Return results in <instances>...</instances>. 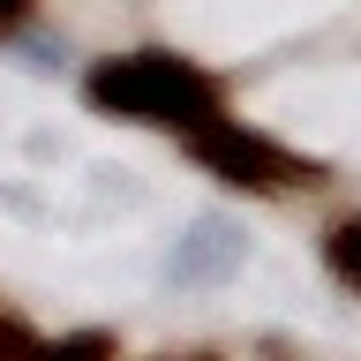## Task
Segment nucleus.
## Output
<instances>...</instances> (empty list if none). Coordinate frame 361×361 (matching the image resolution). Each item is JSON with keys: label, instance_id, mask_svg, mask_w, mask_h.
I'll return each mask as SVG.
<instances>
[{"label": "nucleus", "instance_id": "2", "mask_svg": "<svg viewBox=\"0 0 361 361\" xmlns=\"http://www.w3.org/2000/svg\"><path fill=\"white\" fill-rule=\"evenodd\" d=\"M180 151L196 158L219 188H233V196H293V188H324V166H316V158L286 151L279 135H264L256 121H241V113H219V121L196 128Z\"/></svg>", "mask_w": 361, "mask_h": 361}, {"label": "nucleus", "instance_id": "7", "mask_svg": "<svg viewBox=\"0 0 361 361\" xmlns=\"http://www.w3.org/2000/svg\"><path fill=\"white\" fill-rule=\"evenodd\" d=\"M166 361H211V354H166Z\"/></svg>", "mask_w": 361, "mask_h": 361}, {"label": "nucleus", "instance_id": "6", "mask_svg": "<svg viewBox=\"0 0 361 361\" xmlns=\"http://www.w3.org/2000/svg\"><path fill=\"white\" fill-rule=\"evenodd\" d=\"M30 16H38V0H0V38H8V30H23Z\"/></svg>", "mask_w": 361, "mask_h": 361}, {"label": "nucleus", "instance_id": "1", "mask_svg": "<svg viewBox=\"0 0 361 361\" xmlns=\"http://www.w3.org/2000/svg\"><path fill=\"white\" fill-rule=\"evenodd\" d=\"M83 106L106 113V121H135V128H158L173 143H188L219 113H233V98L196 53L135 45V53H106V61L83 68Z\"/></svg>", "mask_w": 361, "mask_h": 361}, {"label": "nucleus", "instance_id": "4", "mask_svg": "<svg viewBox=\"0 0 361 361\" xmlns=\"http://www.w3.org/2000/svg\"><path fill=\"white\" fill-rule=\"evenodd\" d=\"M113 331H68V338H38L23 361H113Z\"/></svg>", "mask_w": 361, "mask_h": 361}, {"label": "nucleus", "instance_id": "5", "mask_svg": "<svg viewBox=\"0 0 361 361\" xmlns=\"http://www.w3.org/2000/svg\"><path fill=\"white\" fill-rule=\"evenodd\" d=\"M30 346H38V331H30L23 316H0V361H23Z\"/></svg>", "mask_w": 361, "mask_h": 361}, {"label": "nucleus", "instance_id": "3", "mask_svg": "<svg viewBox=\"0 0 361 361\" xmlns=\"http://www.w3.org/2000/svg\"><path fill=\"white\" fill-rule=\"evenodd\" d=\"M324 264H331L338 286L361 293V211H354V219H338V226H324Z\"/></svg>", "mask_w": 361, "mask_h": 361}]
</instances>
